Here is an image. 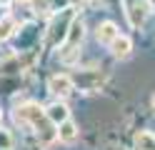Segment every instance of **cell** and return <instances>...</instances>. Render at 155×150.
<instances>
[{
    "mask_svg": "<svg viewBox=\"0 0 155 150\" xmlns=\"http://www.w3.org/2000/svg\"><path fill=\"white\" fill-rule=\"evenodd\" d=\"M75 18V10L73 8H63L53 20H50V28H48V48H58L63 45V40L68 35V28H70Z\"/></svg>",
    "mask_w": 155,
    "mask_h": 150,
    "instance_id": "obj_1",
    "label": "cell"
},
{
    "mask_svg": "<svg viewBox=\"0 0 155 150\" xmlns=\"http://www.w3.org/2000/svg\"><path fill=\"white\" fill-rule=\"evenodd\" d=\"M83 35H85V25H83V20L80 18H73V23H70V28H68V35H65V40H63V60H75V55H78V48H80V43H83Z\"/></svg>",
    "mask_w": 155,
    "mask_h": 150,
    "instance_id": "obj_2",
    "label": "cell"
},
{
    "mask_svg": "<svg viewBox=\"0 0 155 150\" xmlns=\"http://www.w3.org/2000/svg\"><path fill=\"white\" fill-rule=\"evenodd\" d=\"M123 8H125V18H128L130 28L135 30H140L150 15V0H123Z\"/></svg>",
    "mask_w": 155,
    "mask_h": 150,
    "instance_id": "obj_3",
    "label": "cell"
},
{
    "mask_svg": "<svg viewBox=\"0 0 155 150\" xmlns=\"http://www.w3.org/2000/svg\"><path fill=\"white\" fill-rule=\"evenodd\" d=\"M13 118H15V123L33 128V125H38V123L45 118V110L38 105V103H25V105H18V108H15Z\"/></svg>",
    "mask_w": 155,
    "mask_h": 150,
    "instance_id": "obj_4",
    "label": "cell"
},
{
    "mask_svg": "<svg viewBox=\"0 0 155 150\" xmlns=\"http://www.w3.org/2000/svg\"><path fill=\"white\" fill-rule=\"evenodd\" d=\"M48 90L55 95V98H68L73 90V78L70 75H53L50 80H48Z\"/></svg>",
    "mask_w": 155,
    "mask_h": 150,
    "instance_id": "obj_5",
    "label": "cell"
},
{
    "mask_svg": "<svg viewBox=\"0 0 155 150\" xmlns=\"http://www.w3.org/2000/svg\"><path fill=\"white\" fill-rule=\"evenodd\" d=\"M33 128H35V133H38V140H40V145L48 148V145H53L55 140H58V130H55V125H53L48 118H43L40 123L33 125Z\"/></svg>",
    "mask_w": 155,
    "mask_h": 150,
    "instance_id": "obj_6",
    "label": "cell"
},
{
    "mask_svg": "<svg viewBox=\"0 0 155 150\" xmlns=\"http://www.w3.org/2000/svg\"><path fill=\"white\" fill-rule=\"evenodd\" d=\"M45 118L58 128L60 123H65V120L70 118V110H68V105L63 103V100H58V103H53V105H48V108H45Z\"/></svg>",
    "mask_w": 155,
    "mask_h": 150,
    "instance_id": "obj_7",
    "label": "cell"
},
{
    "mask_svg": "<svg viewBox=\"0 0 155 150\" xmlns=\"http://www.w3.org/2000/svg\"><path fill=\"white\" fill-rule=\"evenodd\" d=\"M110 53H113V58H118V60L130 58V53H133V43H130V38L118 35V38L110 43Z\"/></svg>",
    "mask_w": 155,
    "mask_h": 150,
    "instance_id": "obj_8",
    "label": "cell"
},
{
    "mask_svg": "<svg viewBox=\"0 0 155 150\" xmlns=\"http://www.w3.org/2000/svg\"><path fill=\"white\" fill-rule=\"evenodd\" d=\"M118 35H120V30H118L115 23H100L98 30H95V38H98V43H103V45H110Z\"/></svg>",
    "mask_w": 155,
    "mask_h": 150,
    "instance_id": "obj_9",
    "label": "cell"
},
{
    "mask_svg": "<svg viewBox=\"0 0 155 150\" xmlns=\"http://www.w3.org/2000/svg\"><path fill=\"white\" fill-rule=\"evenodd\" d=\"M58 138H60L63 143H73V140L78 138V125L73 123L70 118H68L65 123H60V125H58Z\"/></svg>",
    "mask_w": 155,
    "mask_h": 150,
    "instance_id": "obj_10",
    "label": "cell"
},
{
    "mask_svg": "<svg viewBox=\"0 0 155 150\" xmlns=\"http://www.w3.org/2000/svg\"><path fill=\"white\" fill-rule=\"evenodd\" d=\"M15 30H18L15 20H13V18H3V20H0V43H5V40H10Z\"/></svg>",
    "mask_w": 155,
    "mask_h": 150,
    "instance_id": "obj_11",
    "label": "cell"
},
{
    "mask_svg": "<svg viewBox=\"0 0 155 150\" xmlns=\"http://www.w3.org/2000/svg\"><path fill=\"white\" fill-rule=\"evenodd\" d=\"M135 150H155V135L140 133L138 138H135Z\"/></svg>",
    "mask_w": 155,
    "mask_h": 150,
    "instance_id": "obj_12",
    "label": "cell"
},
{
    "mask_svg": "<svg viewBox=\"0 0 155 150\" xmlns=\"http://www.w3.org/2000/svg\"><path fill=\"white\" fill-rule=\"evenodd\" d=\"M10 148H13V138H10V133L0 130V150H10Z\"/></svg>",
    "mask_w": 155,
    "mask_h": 150,
    "instance_id": "obj_13",
    "label": "cell"
},
{
    "mask_svg": "<svg viewBox=\"0 0 155 150\" xmlns=\"http://www.w3.org/2000/svg\"><path fill=\"white\" fill-rule=\"evenodd\" d=\"M150 10H155V0H153V3H150Z\"/></svg>",
    "mask_w": 155,
    "mask_h": 150,
    "instance_id": "obj_14",
    "label": "cell"
},
{
    "mask_svg": "<svg viewBox=\"0 0 155 150\" xmlns=\"http://www.w3.org/2000/svg\"><path fill=\"white\" fill-rule=\"evenodd\" d=\"M20 3H35V0H20Z\"/></svg>",
    "mask_w": 155,
    "mask_h": 150,
    "instance_id": "obj_15",
    "label": "cell"
},
{
    "mask_svg": "<svg viewBox=\"0 0 155 150\" xmlns=\"http://www.w3.org/2000/svg\"><path fill=\"white\" fill-rule=\"evenodd\" d=\"M153 110H155V95H153Z\"/></svg>",
    "mask_w": 155,
    "mask_h": 150,
    "instance_id": "obj_16",
    "label": "cell"
},
{
    "mask_svg": "<svg viewBox=\"0 0 155 150\" xmlns=\"http://www.w3.org/2000/svg\"><path fill=\"white\" fill-rule=\"evenodd\" d=\"M0 120H3V113H0Z\"/></svg>",
    "mask_w": 155,
    "mask_h": 150,
    "instance_id": "obj_17",
    "label": "cell"
}]
</instances>
